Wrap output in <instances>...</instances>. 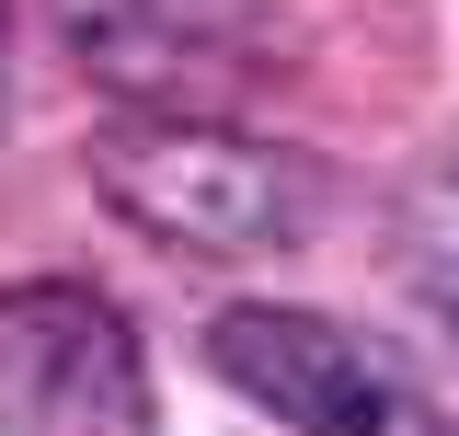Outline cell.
Wrapping results in <instances>:
<instances>
[{"label":"cell","instance_id":"1","mask_svg":"<svg viewBox=\"0 0 459 436\" xmlns=\"http://www.w3.org/2000/svg\"><path fill=\"white\" fill-rule=\"evenodd\" d=\"M92 184L138 241L207 253V265L299 253L333 218V161H310L299 138H264V126H230V115H104Z\"/></svg>","mask_w":459,"mask_h":436},{"label":"cell","instance_id":"3","mask_svg":"<svg viewBox=\"0 0 459 436\" xmlns=\"http://www.w3.org/2000/svg\"><path fill=\"white\" fill-rule=\"evenodd\" d=\"M47 23L115 115H230L287 57L276 0H47Z\"/></svg>","mask_w":459,"mask_h":436},{"label":"cell","instance_id":"6","mask_svg":"<svg viewBox=\"0 0 459 436\" xmlns=\"http://www.w3.org/2000/svg\"><path fill=\"white\" fill-rule=\"evenodd\" d=\"M0 69H12V0H0Z\"/></svg>","mask_w":459,"mask_h":436},{"label":"cell","instance_id":"5","mask_svg":"<svg viewBox=\"0 0 459 436\" xmlns=\"http://www.w3.org/2000/svg\"><path fill=\"white\" fill-rule=\"evenodd\" d=\"M402 275H413L425 322L459 344V150L402 172Z\"/></svg>","mask_w":459,"mask_h":436},{"label":"cell","instance_id":"2","mask_svg":"<svg viewBox=\"0 0 459 436\" xmlns=\"http://www.w3.org/2000/svg\"><path fill=\"white\" fill-rule=\"evenodd\" d=\"M207 368L287 436H459V414L413 379L402 344L299 299H230L207 322Z\"/></svg>","mask_w":459,"mask_h":436},{"label":"cell","instance_id":"4","mask_svg":"<svg viewBox=\"0 0 459 436\" xmlns=\"http://www.w3.org/2000/svg\"><path fill=\"white\" fill-rule=\"evenodd\" d=\"M0 436H161L138 322L81 275L0 287Z\"/></svg>","mask_w":459,"mask_h":436}]
</instances>
